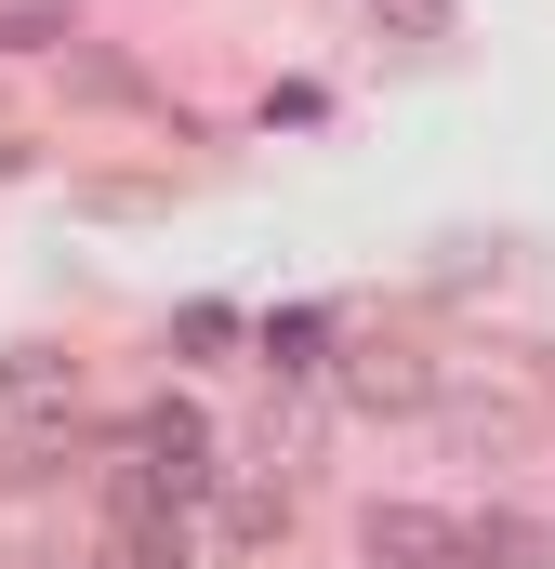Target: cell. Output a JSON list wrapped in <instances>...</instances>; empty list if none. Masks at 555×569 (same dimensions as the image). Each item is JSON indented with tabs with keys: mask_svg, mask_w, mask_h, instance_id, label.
Returning <instances> with one entry per match:
<instances>
[{
	"mask_svg": "<svg viewBox=\"0 0 555 569\" xmlns=\"http://www.w3.org/2000/svg\"><path fill=\"white\" fill-rule=\"evenodd\" d=\"M225 490V437L199 398H145L120 425V477H107V517H212Z\"/></svg>",
	"mask_w": 555,
	"mask_h": 569,
	"instance_id": "obj_1",
	"label": "cell"
},
{
	"mask_svg": "<svg viewBox=\"0 0 555 569\" xmlns=\"http://www.w3.org/2000/svg\"><path fill=\"white\" fill-rule=\"evenodd\" d=\"M107 569H212V517H107Z\"/></svg>",
	"mask_w": 555,
	"mask_h": 569,
	"instance_id": "obj_7",
	"label": "cell"
},
{
	"mask_svg": "<svg viewBox=\"0 0 555 569\" xmlns=\"http://www.w3.org/2000/svg\"><path fill=\"white\" fill-rule=\"evenodd\" d=\"M357 557L371 569H463V517H436V503H371V517H357Z\"/></svg>",
	"mask_w": 555,
	"mask_h": 569,
	"instance_id": "obj_5",
	"label": "cell"
},
{
	"mask_svg": "<svg viewBox=\"0 0 555 569\" xmlns=\"http://www.w3.org/2000/svg\"><path fill=\"white\" fill-rule=\"evenodd\" d=\"M67 93H93V107H159V80L120 67V53H93V40H67Z\"/></svg>",
	"mask_w": 555,
	"mask_h": 569,
	"instance_id": "obj_10",
	"label": "cell"
},
{
	"mask_svg": "<svg viewBox=\"0 0 555 569\" xmlns=\"http://www.w3.org/2000/svg\"><path fill=\"white\" fill-rule=\"evenodd\" d=\"M436 425L463 437L476 463H516V450L543 437V411H529V398H463V385H450V398H436Z\"/></svg>",
	"mask_w": 555,
	"mask_h": 569,
	"instance_id": "obj_8",
	"label": "cell"
},
{
	"mask_svg": "<svg viewBox=\"0 0 555 569\" xmlns=\"http://www.w3.org/2000/svg\"><path fill=\"white\" fill-rule=\"evenodd\" d=\"M67 40H80L67 0H13V13H0V53H67Z\"/></svg>",
	"mask_w": 555,
	"mask_h": 569,
	"instance_id": "obj_11",
	"label": "cell"
},
{
	"mask_svg": "<svg viewBox=\"0 0 555 569\" xmlns=\"http://www.w3.org/2000/svg\"><path fill=\"white\" fill-rule=\"evenodd\" d=\"M450 13H463V0H371V27H384V40H450Z\"/></svg>",
	"mask_w": 555,
	"mask_h": 569,
	"instance_id": "obj_12",
	"label": "cell"
},
{
	"mask_svg": "<svg viewBox=\"0 0 555 569\" xmlns=\"http://www.w3.org/2000/svg\"><path fill=\"white\" fill-rule=\"evenodd\" d=\"M278 530H291V477H265V463H225V490H212V543L265 557Z\"/></svg>",
	"mask_w": 555,
	"mask_h": 569,
	"instance_id": "obj_6",
	"label": "cell"
},
{
	"mask_svg": "<svg viewBox=\"0 0 555 569\" xmlns=\"http://www.w3.org/2000/svg\"><path fill=\"white\" fill-rule=\"evenodd\" d=\"M67 425H80V358L67 345H0V437L53 450Z\"/></svg>",
	"mask_w": 555,
	"mask_h": 569,
	"instance_id": "obj_3",
	"label": "cell"
},
{
	"mask_svg": "<svg viewBox=\"0 0 555 569\" xmlns=\"http://www.w3.org/2000/svg\"><path fill=\"white\" fill-rule=\"evenodd\" d=\"M463 569H555V530H529V517H463Z\"/></svg>",
	"mask_w": 555,
	"mask_h": 569,
	"instance_id": "obj_9",
	"label": "cell"
},
{
	"mask_svg": "<svg viewBox=\"0 0 555 569\" xmlns=\"http://www.w3.org/2000/svg\"><path fill=\"white\" fill-rule=\"evenodd\" d=\"M331 398L371 411V425H423V411L450 398V371H436L423 345H397V331H357V345L331 358Z\"/></svg>",
	"mask_w": 555,
	"mask_h": 569,
	"instance_id": "obj_2",
	"label": "cell"
},
{
	"mask_svg": "<svg viewBox=\"0 0 555 569\" xmlns=\"http://www.w3.org/2000/svg\"><path fill=\"white\" fill-rule=\"evenodd\" d=\"M331 411H344L331 385H278V398H265V425H252V463L304 490V477H317V437H331Z\"/></svg>",
	"mask_w": 555,
	"mask_h": 569,
	"instance_id": "obj_4",
	"label": "cell"
}]
</instances>
